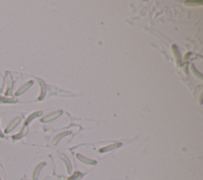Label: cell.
<instances>
[{"mask_svg": "<svg viewBox=\"0 0 203 180\" xmlns=\"http://www.w3.org/2000/svg\"><path fill=\"white\" fill-rule=\"evenodd\" d=\"M5 80H6V90L5 94L8 95L9 94H10L12 90V79L11 75L9 74V72H6V76H5Z\"/></svg>", "mask_w": 203, "mask_h": 180, "instance_id": "6da1fadb", "label": "cell"}, {"mask_svg": "<svg viewBox=\"0 0 203 180\" xmlns=\"http://www.w3.org/2000/svg\"><path fill=\"white\" fill-rule=\"evenodd\" d=\"M20 121H21V117H16V118H15L14 120L12 121L9 124L6 129H5V130H4L5 133H10V132L11 131L12 129H15V127L17 126V124L20 122Z\"/></svg>", "mask_w": 203, "mask_h": 180, "instance_id": "7a4b0ae2", "label": "cell"}, {"mask_svg": "<svg viewBox=\"0 0 203 180\" xmlns=\"http://www.w3.org/2000/svg\"><path fill=\"white\" fill-rule=\"evenodd\" d=\"M45 163H40V164H38V165L36 167V168H35L34 171H33V179L37 180L38 176H39V174H40V170L43 168V167L45 165Z\"/></svg>", "mask_w": 203, "mask_h": 180, "instance_id": "3957f363", "label": "cell"}, {"mask_svg": "<svg viewBox=\"0 0 203 180\" xmlns=\"http://www.w3.org/2000/svg\"><path fill=\"white\" fill-rule=\"evenodd\" d=\"M77 157H78V159H79V160H80V161H82V162H83V163H88V164H94V163H95L94 160H89V159H87V158L83 157V156H80V155H78Z\"/></svg>", "mask_w": 203, "mask_h": 180, "instance_id": "277c9868", "label": "cell"}, {"mask_svg": "<svg viewBox=\"0 0 203 180\" xmlns=\"http://www.w3.org/2000/svg\"><path fill=\"white\" fill-rule=\"evenodd\" d=\"M29 85H30V83H26V84H25V85H23V86L20 89H18V90H17V91L15 93V95H17H17H20L21 94H22L23 92L25 91L26 89L29 88Z\"/></svg>", "mask_w": 203, "mask_h": 180, "instance_id": "5b68a950", "label": "cell"}, {"mask_svg": "<svg viewBox=\"0 0 203 180\" xmlns=\"http://www.w3.org/2000/svg\"><path fill=\"white\" fill-rule=\"evenodd\" d=\"M61 157H62L63 161L65 162L66 165H67V167H68V173L70 174L71 172H72V167H71V163H70V162H69L68 159L66 157V156H61Z\"/></svg>", "mask_w": 203, "mask_h": 180, "instance_id": "8992f818", "label": "cell"}, {"mask_svg": "<svg viewBox=\"0 0 203 180\" xmlns=\"http://www.w3.org/2000/svg\"><path fill=\"white\" fill-rule=\"evenodd\" d=\"M26 132H27V129L26 128H25L24 129H22V132L21 133H19L18 134H17V135H15V136H13V139H20L21 137H22L24 135L26 134Z\"/></svg>", "mask_w": 203, "mask_h": 180, "instance_id": "52a82bcc", "label": "cell"}, {"mask_svg": "<svg viewBox=\"0 0 203 180\" xmlns=\"http://www.w3.org/2000/svg\"><path fill=\"white\" fill-rule=\"evenodd\" d=\"M82 176V174L79 172H75V174H73L72 177H70L68 180H79Z\"/></svg>", "mask_w": 203, "mask_h": 180, "instance_id": "ba28073f", "label": "cell"}, {"mask_svg": "<svg viewBox=\"0 0 203 180\" xmlns=\"http://www.w3.org/2000/svg\"><path fill=\"white\" fill-rule=\"evenodd\" d=\"M117 146H119V144H114V145L109 146V147H106V148H104V149H101L100 151H109V150H111V149H115V148H117Z\"/></svg>", "mask_w": 203, "mask_h": 180, "instance_id": "9c48e42d", "label": "cell"}, {"mask_svg": "<svg viewBox=\"0 0 203 180\" xmlns=\"http://www.w3.org/2000/svg\"><path fill=\"white\" fill-rule=\"evenodd\" d=\"M0 137H4V134L3 132L1 131V129H0Z\"/></svg>", "mask_w": 203, "mask_h": 180, "instance_id": "30bf717a", "label": "cell"}, {"mask_svg": "<svg viewBox=\"0 0 203 180\" xmlns=\"http://www.w3.org/2000/svg\"><path fill=\"white\" fill-rule=\"evenodd\" d=\"M0 180H2V179H1V177H0Z\"/></svg>", "mask_w": 203, "mask_h": 180, "instance_id": "8fae6325", "label": "cell"}, {"mask_svg": "<svg viewBox=\"0 0 203 180\" xmlns=\"http://www.w3.org/2000/svg\"><path fill=\"white\" fill-rule=\"evenodd\" d=\"M22 180H26V179H22Z\"/></svg>", "mask_w": 203, "mask_h": 180, "instance_id": "7c38bea8", "label": "cell"}]
</instances>
